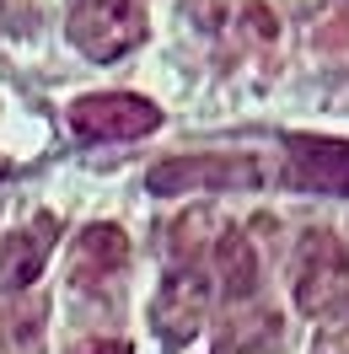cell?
Wrapping results in <instances>:
<instances>
[{
	"instance_id": "1",
	"label": "cell",
	"mask_w": 349,
	"mask_h": 354,
	"mask_svg": "<svg viewBox=\"0 0 349 354\" xmlns=\"http://www.w3.org/2000/svg\"><path fill=\"white\" fill-rule=\"evenodd\" d=\"M145 32H151V17L140 0H75L70 6V44L97 65L124 59L129 48L145 44Z\"/></svg>"
},
{
	"instance_id": "2",
	"label": "cell",
	"mask_w": 349,
	"mask_h": 354,
	"mask_svg": "<svg viewBox=\"0 0 349 354\" xmlns=\"http://www.w3.org/2000/svg\"><path fill=\"white\" fill-rule=\"evenodd\" d=\"M296 306L306 317H333L349 306V252L333 231H306L296 247Z\"/></svg>"
},
{
	"instance_id": "3",
	"label": "cell",
	"mask_w": 349,
	"mask_h": 354,
	"mask_svg": "<svg viewBox=\"0 0 349 354\" xmlns=\"http://www.w3.org/2000/svg\"><path fill=\"white\" fill-rule=\"evenodd\" d=\"M161 124V108L129 91H97L70 102V129L81 140H140Z\"/></svg>"
},
{
	"instance_id": "4",
	"label": "cell",
	"mask_w": 349,
	"mask_h": 354,
	"mask_svg": "<svg viewBox=\"0 0 349 354\" xmlns=\"http://www.w3.org/2000/svg\"><path fill=\"white\" fill-rule=\"evenodd\" d=\"M204 311H210V285L199 268H172L161 290L151 295V328L167 349H183L188 338H199L204 328Z\"/></svg>"
},
{
	"instance_id": "5",
	"label": "cell",
	"mask_w": 349,
	"mask_h": 354,
	"mask_svg": "<svg viewBox=\"0 0 349 354\" xmlns=\"http://www.w3.org/2000/svg\"><path fill=\"white\" fill-rule=\"evenodd\" d=\"M145 188L156 199H177L194 188H258V172L253 161H231V156H167L151 167Z\"/></svg>"
},
{
	"instance_id": "6",
	"label": "cell",
	"mask_w": 349,
	"mask_h": 354,
	"mask_svg": "<svg viewBox=\"0 0 349 354\" xmlns=\"http://www.w3.org/2000/svg\"><path fill=\"white\" fill-rule=\"evenodd\" d=\"M124 268H129V236L118 225H87L65 258V279L81 295H102Z\"/></svg>"
},
{
	"instance_id": "7",
	"label": "cell",
	"mask_w": 349,
	"mask_h": 354,
	"mask_svg": "<svg viewBox=\"0 0 349 354\" xmlns=\"http://www.w3.org/2000/svg\"><path fill=\"white\" fill-rule=\"evenodd\" d=\"M285 151H290L285 183H296V188H306V194H339V199H349V140L290 134Z\"/></svg>"
},
{
	"instance_id": "8",
	"label": "cell",
	"mask_w": 349,
	"mask_h": 354,
	"mask_svg": "<svg viewBox=\"0 0 349 354\" xmlns=\"http://www.w3.org/2000/svg\"><path fill=\"white\" fill-rule=\"evenodd\" d=\"M54 242H60V221H54L48 209L33 225L11 231V236H0V290H6V295H17V290L33 285V279L48 268Z\"/></svg>"
},
{
	"instance_id": "9",
	"label": "cell",
	"mask_w": 349,
	"mask_h": 354,
	"mask_svg": "<svg viewBox=\"0 0 349 354\" xmlns=\"http://www.w3.org/2000/svg\"><path fill=\"white\" fill-rule=\"evenodd\" d=\"M274 344H280V317L258 301H237L226 328H220L215 354H269Z\"/></svg>"
},
{
	"instance_id": "10",
	"label": "cell",
	"mask_w": 349,
	"mask_h": 354,
	"mask_svg": "<svg viewBox=\"0 0 349 354\" xmlns=\"http://www.w3.org/2000/svg\"><path fill=\"white\" fill-rule=\"evenodd\" d=\"M215 268H220V285L231 295V306L253 301V290H258V252H253V242L242 231H220L215 236Z\"/></svg>"
},
{
	"instance_id": "11",
	"label": "cell",
	"mask_w": 349,
	"mask_h": 354,
	"mask_svg": "<svg viewBox=\"0 0 349 354\" xmlns=\"http://www.w3.org/2000/svg\"><path fill=\"white\" fill-rule=\"evenodd\" d=\"M242 0H188V17H194L204 32H226V17H237Z\"/></svg>"
},
{
	"instance_id": "12",
	"label": "cell",
	"mask_w": 349,
	"mask_h": 354,
	"mask_svg": "<svg viewBox=\"0 0 349 354\" xmlns=\"http://www.w3.org/2000/svg\"><path fill=\"white\" fill-rule=\"evenodd\" d=\"M312 354H349V306L328 317V328L317 333V344H312Z\"/></svg>"
},
{
	"instance_id": "13",
	"label": "cell",
	"mask_w": 349,
	"mask_h": 354,
	"mask_svg": "<svg viewBox=\"0 0 349 354\" xmlns=\"http://www.w3.org/2000/svg\"><path fill=\"white\" fill-rule=\"evenodd\" d=\"M188 242H194V258H199V247H204V215H183L172 231V258H188Z\"/></svg>"
},
{
	"instance_id": "14",
	"label": "cell",
	"mask_w": 349,
	"mask_h": 354,
	"mask_svg": "<svg viewBox=\"0 0 349 354\" xmlns=\"http://www.w3.org/2000/svg\"><path fill=\"white\" fill-rule=\"evenodd\" d=\"M70 354H134V349L124 344V338H113V344H75Z\"/></svg>"
},
{
	"instance_id": "15",
	"label": "cell",
	"mask_w": 349,
	"mask_h": 354,
	"mask_svg": "<svg viewBox=\"0 0 349 354\" xmlns=\"http://www.w3.org/2000/svg\"><path fill=\"white\" fill-rule=\"evenodd\" d=\"M17 172V167H11V161H6V156H0V183H6V177Z\"/></svg>"
}]
</instances>
